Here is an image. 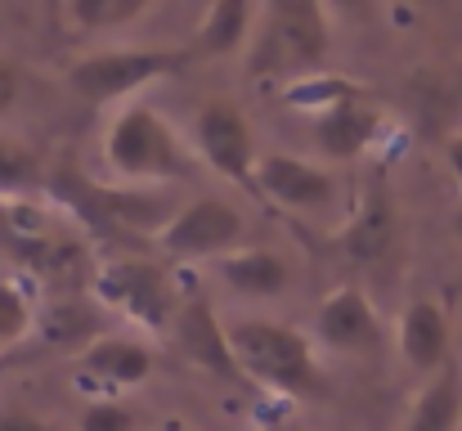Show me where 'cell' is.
<instances>
[{
	"label": "cell",
	"mask_w": 462,
	"mask_h": 431,
	"mask_svg": "<svg viewBox=\"0 0 462 431\" xmlns=\"http://www.w3.org/2000/svg\"><path fill=\"white\" fill-rule=\"evenodd\" d=\"M332 23L314 0H270L256 9L247 41V77L252 81H301L328 63Z\"/></svg>",
	"instance_id": "cell-1"
},
{
	"label": "cell",
	"mask_w": 462,
	"mask_h": 431,
	"mask_svg": "<svg viewBox=\"0 0 462 431\" xmlns=\"http://www.w3.org/2000/svg\"><path fill=\"white\" fill-rule=\"evenodd\" d=\"M229 346L247 382H261L288 400H319L328 396V378L314 360V342L301 328L279 319H234Z\"/></svg>",
	"instance_id": "cell-2"
},
{
	"label": "cell",
	"mask_w": 462,
	"mask_h": 431,
	"mask_svg": "<svg viewBox=\"0 0 462 431\" xmlns=\"http://www.w3.org/2000/svg\"><path fill=\"white\" fill-rule=\"evenodd\" d=\"M104 162L122 184H175L198 171L193 144L180 140V131L149 104H131L113 117L104 131Z\"/></svg>",
	"instance_id": "cell-3"
},
{
	"label": "cell",
	"mask_w": 462,
	"mask_h": 431,
	"mask_svg": "<svg viewBox=\"0 0 462 431\" xmlns=\"http://www.w3.org/2000/svg\"><path fill=\"white\" fill-rule=\"evenodd\" d=\"M50 193L63 198L68 211L81 216V225H90L95 234H153L157 239L180 211L166 193H149L135 184L99 189L72 166L50 171Z\"/></svg>",
	"instance_id": "cell-4"
},
{
	"label": "cell",
	"mask_w": 462,
	"mask_h": 431,
	"mask_svg": "<svg viewBox=\"0 0 462 431\" xmlns=\"http://www.w3.org/2000/svg\"><path fill=\"white\" fill-rule=\"evenodd\" d=\"M193 59V50H99L68 68V86L86 104H117L162 77L184 72Z\"/></svg>",
	"instance_id": "cell-5"
},
{
	"label": "cell",
	"mask_w": 462,
	"mask_h": 431,
	"mask_svg": "<svg viewBox=\"0 0 462 431\" xmlns=\"http://www.w3.org/2000/svg\"><path fill=\"white\" fill-rule=\"evenodd\" d=\"M90 287H95V296L104 305H113L135 328L157 333V337H166L175 314H180V296H175L171 279L144 257H108V261H99Z\"/></svg>",
	"instance_id": "cell-6"
},
{
	"label": "cell",
	"mask_w": 462,
	"mask_h": 431,
	"mask_svg": "<svg viewBox=\"0 0 462 431\" xmlns=\"http://www.w3.org/2000/svg\"><path fill=\"white\" fill-rule=\"evenodd\" d=\"M243 234H247V216L234 202L207 193V198L180 202L175 220L157 234L153 243L175 261H207V257L220 261V257L238 252Z\"/></svg>",
	"instance_id": "cell-7"
},
{
	"label": "cell",
	"mask_w": 462,
	"mask_h": 431,
	"mask_svg": "<svg viewBox=\"0 0 462 431\" xmlns=\"http://www.w3.org/2000/svg\"><path fill=\"white\" fill-rule=\"evenodd\" d=\"M193 153L216 175H225L238 189H247L252 198H261V189H256V162H261L256 157V136H252V126H247L238 104L211 99V104L198 108V117H193Z\"/></svg>",
	"instance_id": "cell-8"
},
{
	"label": "cell",
	"mask_w": 462,
	"mask_h": 431,
	"mask_svg": "<svg viewBox=\"0 0 462 431\" xmlns=\"http://www.w3.org/2000/svg\"><path fill=\"white\" fill-rule=\"evenodd\" d=\"M256 189L265 202L288 211H323L337 198V175L310 157L292 153H265L256 162Z\"/></svg>",
	"instance_id": "cell-9"
},
{
	"label": "cell",
	"mask_w": 462,
	"mask_h": 431,
	"mask_svg": "<svg viewBox=\"0 0 462 431\" xmlns=\"http://www.w3.org/2000/svg\"><path fill=\"white\" fill-rule=\"evenodd\" d=\"M314 337H319V346H328L337 355H364V351H377V342H382V314L364 287L346 284L332 296H323V305L314 314Z\"/></svg>",
	"instance_id": "cell-10"
},
{
	"label": "cell",
	"mask_w": 462,
	"mask_h": 431,
	"mask_svg": "<svg viewBox=\"0 0 462 431\" xmlns=\"http://www.w3.org/2000/svg\"><path fill=\"white\" fill-rule=\"evenodd\" d=\"M171 342H175V351H180L193 369H202V373H211V378H220V382H247L243 369H238V360H234L229 328L216 319L211 301H189V305H180V314H175V323H171Z\"/></svg>",
	"instance_id": "cell-11"
},
{
	"label": "cell",
	"mask_w": 462,
	"mask_h": 431,
	"mask_svg": "<svg viewBox=\"0 0 462 431\" xmlns=\"http://www.w3.org/2000/svg\"><path fill=\"white\" fill-rule=\"evenodd\" d=\"M395 239H400V216H395V202H391V193L382 189V184H373L364 198H359V207H355V216L341 225V234H337V248L350 257V261H382L386 252H395Z\"/></svg>",
	"instance_id": "cell-12"
},
{
	"label": "cell",
	"mask_w": 462,
	"mask_h": 431,
	"mask_svg": "<svg viewBox=\"0 0 462 431\" xmlns=\"http://www.w3.org/2000/svg\"><path fill=\"white\" fill-rule=\"evenodd\" d=\"M314 144L328 153V157H337V162H355V157H364L377 136H382V108L368 99V95H359V99H346V104H337V108H328L323 117H314Z\"/></svg>",
	"instance_id": "cell-13"
},
{
	"label": "cell",
	"mask_w": 462,
	"mask_h": 431,
	"mask_svg": "<svg viewBox=\"0 0 462 431\" xmlns=\"http://www.w3.org/2000/svg\"><path fill=\"white\" fill-rule=\"evenodd\" d=\"M395 337H400V355L413 369H422V373H440L445 369V360H449V314H445L440 301H431V296L409 301L404 314H400V333Z\"/></svg>",
	"instance_id": "cell-14"
},
{
	"label": "cell",
	"mask_w": 462,
	"mask_h": 431,
	"mask_svg": "<svg viewBox=\"0 0 462 431\" xmlns=\"http://www.w3.org/2000/svg\"><path fill=\"white\" fill-rule=\"evenodd\" d=\"M153 369H157L153 351L140 346V342H131V337H117V333H104V337H95L81 351V373L95 378L108 391L140 387L144 378H153Z\"/></svg>",
	"instance_id": "cell-15"
},
{
	"label": "cell",
	"mask_w": 462,
	"mask_h": 431,
	"mask_svg": "<svg viewBox=\"0 0 462 431\" xmlns=\"http://www.w3.org/2000/svg\"><path fill=\"white\" fill-rule=\"evenodd\" d=\"M216 270L247 301H270V296H279L283 287L292 284V266L279 252H270V248H238V252L220 257Z\"/></svg>",
	"instance_id": "cell-16"
},
{
	"label": "cell",
	"mask_w": 462,
	"mask_h": 431,
	"mask_svg": "<svg viewBox=\"0 0 462 431\" xmlns=\"http://www.w3.org/2000/svg\"><path fill=\"white\" fill-rule=\"evenodd\" d=\"M252 23H256V5H247V0H211L202 9V18H198L193 54L198 59H229V54L247 50Z\"/></svg>",
	"instance_id": "cell-17"
},
{
	"label": "cell",
	"mask_w": 462,
	"mask_h": 431,
	"mask_svg": "<svg viewBox=\"0 0 462 431\" xmlns=\"http://www.w3.org/2000/svg\"><path fill=\"white\" fill-rule=\"evenodd\" d=\"M400 431H462V373L458 369H440L431 373V382L413 396L409 418Z\"/></svg>",
	"instance_id": "cell-18"
},
{
	"label": "cell",
	"mask_w": 462,
	"mask_h": 431,
	"mask_svg": "<svg viewBox=\"0 0 462 431\" xmlns=\"http://www.w3.org/2000/svg\"><path fill=\"white\" fill-rule=\"evenodd\" d=\"M50 184V171L41 166V153L18 136H0V202H18Z\"/></svg>",
	"instance_id": "cell-19"
},
{
	"label": "cell",
	"mask_w": 462,
	"mask_h": 431,
	"mask_svg": "<svg viewBox=\"0 0 462 431\" xmlns=\"http://www.w3.org/2000/svg\"><path fill=\"white\" fill-rule=\"evenodd\" d=\"M359 95H368L359 81H350L341 72H314V77H301L283 90V104L297 108V113H310V117H323L328 108H337L346 99H359Z\"/></svg>",
	"instance_id": "cell-20"
},
{
	"label": "cell",
	"mask_w": 462,
	"mask_h": 431,
	"mask_svg": "<svg viewBox=\"0 0 462 431\" xmlns=\"http://www.w3.org/2000/svg\"><path fill=\"white\" fill-rule=\"evenodd\" d=\"M149 14V0H68L63 18L81 32H117Z\"/></svg>",
	"instance_id": "cell-21"
},
{
	"label": "cell",
	"mask_w": 462,
	"mask_h": 431,
	"mask_svg": "<svg viewBox=\"0 0 462 431\" xmlns=\"http://www.w3.org/2000/svg\"><path fill=\"white\" fill-rule=\"evenodd\" d=\"M32 296L14 279H0V351H18V342L32 333Z\"/></svg>",
	"instance_id": "cell-22"
},
{
	"label": "cell",
	"mask_w": 462,
	"mask_h": 431,
	"mask_svg": "<svg viewBox=\"0 0 462 431\" xmlns=\"http://www.w3.org/2000/svg\"><path fill=\"white\" fill-rule=\"evenodd\" d=\"M81 431H135V414L122 400H90L81 414Z\"/></svg>",
	"instance_id": "cell-23"
},
{
	"label": "cell",
	"mask_w": 462,
	"mask_h": 431,
	"mask_svg": "<svg viewBox=\"0 0 462 431\" xmlns=\"http://www.w3.org/2000/svg\"><path fill=\"white\" fill-rule=\"evenodd\" d=\"M18 90H23V72L9 59H0V117L18 104Z\"/></svg>",
	"instance_id": "cell-24"
},
{
	"label": "cell",
	"mask_w": 462,
	"mask_h": 431,
	"mask_svg": "<svg viewBox=\"0 0 462 431\" xmlns=\"http://www.w3.org/2000/svg\"><path fill=\"white\" fill-rule=\"evenodd\" d=\"M0 431H59V427L36 418V414H27V409H5L0 414Z\"/></svg>",
	"instance_id": "cell-25"
},
{
	"label": "cell",
	"mask_w": 462,
	"mask_h": 431,
	"mask_svg": "<svg viewBox=\"0 0 462 431\" xmlns=\"http://www.w3.org/2000/svg\"><path fill=\"white\" fill-rule=\"evenodd\" d=\"M445 166H449V175L458 180V189H462V131H454L445 140Z\"/></svg>",
	"instance_id": "cell-26"
},
{
	"label": "cell",
	"mask_w": 462,
	"mask_h": 431,
	"mask_svg": "<svg viewBox=\"0 0 462 431\" xmlns=\"http://www.w3.org/2000/svg\"><path fill=\"white\" fill-rule=\"evenodd\" d=\"M27 364V355L23 351H0V378H9L14 369H23Z\"/></svg>",
	"instance_id": "cell-27"
},
{
	"label": "cell",
	"mask_w": 462,
	"mask_h": 431,
	"mask_svg": "<svg viewBox=\"0 0 462 431\" xmlns=\"http://www.w3.org/2000/svg\"><path fill=\"white\" fill-rule=\"evenodd\" d=\"M153 431H189V423H180V418H162Z\"/></svg>",
	"instance_id": "cell-28"
},
{
	"label": "cell",
	"mask_w": 462,
	"mask_h": 431,
	"mask_svg": "<svg viewBox=\"0 0 462 431\" xmlns=\"http://www.w3.org/2000/svg\"><path fill=\"white\" fill-rule=\"evenodd\" d=\"M454 239L462 243V202H458V211H454Z\"/></svg>",
	"instance_id": "cell-29"
},
{
	"label": "cell",
	"mask_w": 462,
	"mask_h": 431,
	"mask_svg": "<svg viewBox=\"0 0 462 431\" xmlns=\"http://www.w3.org/2000/svg\"><path fill=\"white\" fill-rule=\"evenodd\" d=\"M274 431H306L301 423H274Z\"/></svg>",
	"instance_id": "cell-30"
}]
</instances>
